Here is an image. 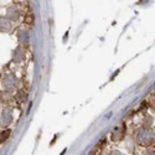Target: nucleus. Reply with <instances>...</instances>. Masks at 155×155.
I'll return each instance as SVG.
<instances>
[{"label": "nucleus", "mask_w": 155, "mask_h": 155, "mask_svg": "<svg viewBox=\"0 0 155 155\" xmlns=\"http://www.w3.org/2000/svg\"><path fill=\"white\" fill-rule=\"evenodd\" d=\"M144 155H155V148H153V147H149V148L145 150Z\"/></svg>", "instance_id": "0eeeda50"}, {"label": "nucleus", "mask_w": 155, "mask_h": 155, "mask_svg": "<svg viewBox=\"0 0 155 155\" xmlns=\"http://www.w3.org/2000/svg\"><path fill=\"white\" fill-rule=\"evenodd\" d=\"M127 135V125L123 123L120 125H117L115 127L112 133H110V140L114 141V143H119L122 141Z\"/></svg>", "instance_id": "f03ea898"}, {"label": "nucleus", "mask_w": 155, "mask_h": 155, "mask_svg": "<svg viewBox=\"0 0 155 155\" xmlns=\"http://www.w3.org/2000/svg\"><path fill=\"white\" fill-rule=\"evenodd\" d=\"M10 134H11V130H9V129H6V130H4V132L0 133V144H3L4 141L9 138Z\"/></svg>", "instance_id": "39448f33"}, {"label": "nucleus", "mask_w": 155, "mask_h": 155, "mask_svg": "<svg viewBox=\"0 0 155 155\" xmlns=\"http://www.w3.org/2000/svg\"><path fill=\"white\" fill-rule=\"evenodd\" d=\"M25 98H26V96H25L24 92H18V99H19L20 102H22Z\"/></svg>", "instance_id": "1a4fd4ad"}, {"label": "nucleus", "mask_w": 155, "mask_h": 155, "mask_svg": "<svg viewBox=\"0 0 155 155\" xmlns=\"http://www.w3.org/2000/svg\"><path fill=\"white\" fill-rule=\"evenodd\" d=\"M153 138H154V144H155V129H154V132H153Z\"/></svg>", "instance_id": "9d476101"}, {"label": "nucleus", "mask_w": 155, "mask_h": 155, "mask_svg": "<svg viewBox=\"0 0 155 155\" xmlns=\"http://www.w3.org/2000/svg\"><path fill=\"white\" fill-rule=\"evenodd\" d=\"M134 140H135V144L139 147H143V148L153 147L154 144L153 132L148 128L140 127L139 129H137V132L134 134Z\"/></svg>", "instance_id": "f257e3e1"}, {"label": "nucleus", "mask_w": 155, "mask_h": 155, "mask_svg": "<svg viewBox=\"0 0 155 155\" xmlns=\"http://www.w3.org/2000/svg\"><path fill=\"white\" fill-rule=\"evenodd\" d=\"M12 120V115H11V110L10 109H4L2 113V118H0V127L2 128H6L10 125Z\"/></svg>", "instance_id": "7ed1b4c3"}, {"label": "nucleus", "mask_w": 155, "mask_h": 155, "mask_svg": "<svg viewBox=\"0 0 155 155\" xmlns=\"http://www.w3.org/2000/svg\"><path fill=\"white\" fill-rule=\"evenodd\" d=\"M108 155H125V154H123L122 151H119V150H117V149H113V150L109 151Z\"/></svg>", "instance_id": "6e6552de"}, {"label": "nucleus", "mask_w": 155, "mask_h": 155, "mask_svg": "<svg viewBox=\"0 0 155 155\" xmlns=\"http://www.w3.org/2000/svg\"><path fill=\"white\" fill-rule=\"evenodd\" d=\"M153 120H154V119H153L151 117H145V119H144V122H143V127L150 129L151 125H153Z\"/></svg>", "instance_id": "423d86ee"}, {"label": "nucleus", "mask_w": 155, "mask_h": 155, "mask_svg": "<svg viewBox=\"0 0 155 155\" xmlns=\"http://www.w3.org/2000/svg\"><path fill=\"white\" fill-rule=\"evenodd\" d=\"M14 82H15V78L14 77H10V76H8L4 80V86L6 87V88H12V84H14Z\"/></svg>", "instance_id": "20e7f679"}]
</instances>
